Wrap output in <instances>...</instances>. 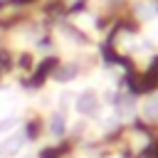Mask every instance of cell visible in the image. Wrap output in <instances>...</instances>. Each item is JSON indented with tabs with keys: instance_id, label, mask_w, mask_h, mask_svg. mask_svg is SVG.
<instances>
[{
	"instance_id": "4",
	"label": "cell",
	"mask_w": 158,
	"mask_h": 158,
	"mask_svg": "<svg viewBox=\"0 0 158 158\" xmlns=\"http://www.w3.org/2000/svg\"><path fill=\"white\" fill-rule=\"evenodd\" d=\"M136 12H138V17L151 20V17H156V5L153 2H138L136 5Z\"/></svg>"
},
{
	"instance_id": "3",
	"label": "cell",
	"mask_w": 158,
	"mask_h": 158,
	"mask_svg": "<svg viewBox=\"0 0 158 158\" xmlns=\"http://www.w3.org/2000/svg\"><path fill=\"white\" fill-rule=\"evenodd\" d=\"M64 131H67V116H64V111L49 114V133L59 138V136H64Z\"/></svg>"
},
{
	"instance_id": "6",
	"label": "cell",
	"mask_w": 158,
	"mask_h": 158,
	"mask_svg": "<svg viewBox=\"0 0 158 158\" xmlns=\"http://www.w3.org/2000/svg\"><path fill=\"white\" fill-rule=\"evenodd\" d=\"M77 77V67L72 64V67H62L59 72H57V81H69V79H74Z\"/></svg>"
},
{
	"instance_id": "2",
	"label": "cell",
	"mask_w": 158,
	"mask_h": 158,
	"mask_svg": "<svg viewBox=\"0 0 158 158\" xmlns=\"http://www.w3.org/2000/svg\"><path fill=\"white\" fill-rule=\"evenodd\" d=\"M74 109H77V114H81V116H91V114H96V96L89 94V91L79 94L77 101H74Z\"/></svg>"
},
{
	"instance_id": "7",
	"label": "cell",
	"mask_w": 158,
	"mask_h": 158,
	"mask_svg": "<svg viewBox=\"0 0 158 158\" xmlns=\"http://www.w3.org/2000/svg\"><path fill=\"white\" fill-rule=\"evenodd\" d=\"M17 123H20V118H17V116H7V118H2V121H0V133H5V131H12Z\"/></svg>"
},
{
	"instance_id": "5",
	"label": "cell",
	"mask_w": 158,
	"mask_h": 158,
	"mask_svg": "<svg viewBox=\"0 0 158 158\" xmlns=\"http://www.w3.org/2000/svg\"><path fill=\"white\" fill-rule=\"evenodd\" d=\"M143 116H146L148 121H156V118H158V99H148V101L143 104Z\"/></svg>"
},
{
	"instance_id": "8",
	"label": "cell",
	"mask_w": 158,
	"mask_h": 158,
	"mask_svg": "<svg viewBox=\"0 0 158 158\" xmlns=\"http://www.w3.org/2000/svg\"><path fill=\"white\" fill-rule=\"evenodd\" d=\"M116 123H118V121H116L114 116H109V118L104 121V128H116Z\"/></svg>"
},
{
	"instance_id": "1",
	"label": "cell",
	"mask_w": 158,
	"mask_h": 158,
	"mask_svg": "<svg viewBox=\"0 0 158 158\" xmlns=\"http://www.w3.org/2000/svg\"><path fill=\"white\" fill-rule=\"evenodd\" d=\"M22 146H25V133L17 131V133L7 136V138L0 143V156H17V153L22 151Z\"/></svg>"
}]
</instances>
